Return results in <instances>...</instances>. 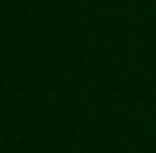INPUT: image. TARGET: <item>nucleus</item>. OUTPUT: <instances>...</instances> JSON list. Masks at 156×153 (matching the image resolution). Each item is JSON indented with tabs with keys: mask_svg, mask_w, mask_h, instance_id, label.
<instances>
[]
</instances>
